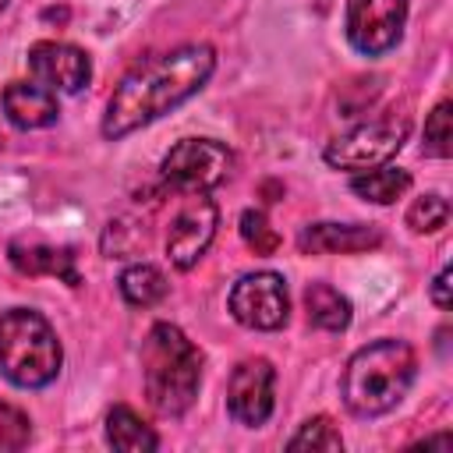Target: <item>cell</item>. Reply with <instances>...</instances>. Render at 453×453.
Masks as SVG:
<instances>
[{"mask_svg": "<svg viewBox=\"0 0 453 453\" xmlns=\"http://www.w3.org/2000/svg\"><path fill=\"white\" fill-rule=\"evenodd\" d=\"M414 372L418 357L403 340H375L361 347L357 354H350L340 379L347 411L357 418H379L393 411L407 396Z\"/></svg>", "mask_w": 453, "mask_h": 453, "instance_id": "cell-2", "label": "cell"}, {"mask_svg": "<svg viewBox=\"0 0 453 453\" xmlns=\"http://www.w3.org/2000/svg\"><path fill=\"white\" fill-rule=\"evenodd\" d=\"M216 219H219V212H216L212 198H205V191H191L166 230V255L177 269H191L205 255V248L216 234Z\"/></svg>", "mask_w": 453, "mask_h": 453, "instance_id": "cell-9", "label": "cell"}, {"mask_svg": "<svg viewBox=\"0 0 453 453\" xmlns=\"http://www.w3.org/2000/svg\"><path fill=\"white\" fill-rule=\"evenodd\" d=\"M407 21V0H347V42L365 57L389 53Z\"/></svg>", "mask_w": 453, "mask_h": 453, "instance_id": "cell-8", "label": "cell"}, {"mask_svg": "<svg viewBox=\"0 0 453 453\" xmlns=\"http://www.w3.org/2000/svg\"><path fill=\"white\" fill-rule=\"evenodd\" d=\"M4 4H7V0H0V11H4Z\"/></svg>", "mask_w": 453, "mask_h": 453, "instance_id": "cell-25", "label": "cell"}, {"mask_svg": "<svg viewBox=\"0 0 453 453\" xmlns=\"http://www.w3.org/2000/svg\"><path fill=\"white\" fill-rule=\"evenodd\" d=\"M142 375H145V396L149 403L177 418L184 414L202 382V350L170 322H156L142 343Z\"/></svg>", "mask_w": 453, "mask_h": 453, "instance_id": "cell-3", "label": "cell"}, {"mask_svg": "<svg viewBox=\"0 0 453 453\" xmlns=\"http://www.w3.org/2000/svg\"><path fill=\"white\" fill-rule=\"evenodd\" d=\"M411 188V173L400 170V166H382V170H368V173H357L350 180V191L361 195L365 202H375V205H389L396 202L403 191Z\"/></svg>", "mask_w": 453, "mask_h": 453, "instance_id": "cell-17", "label": "cell"}, {"mask_svg": "<svg viewBox=\"0 0 453 453\" xmlns=\"http://www.w3.org/2000/svg\"><path fill=\"white\" fill-rule=\"evenodd\" d=\"M234 152L212 138H184L163 159V180L184 195L209 191L230 177Z\"/></svg>", "mask_w": 453, "mask_h": 453, "instance_id": "cell-6", "label": "cell"}, {"mask_svg": "<svg viewBox=\"0 0 453 453\" xmlns=\"http://www.w3.org/2000/svg\"><path fill=\"white\" fill-rule=\"evenodd\" d=\"M425 152L439 159L449 156V99L435 103V110L425 120Z\"/></svg>", "mask_w": 453, "mask_h": 453, "instance_id": "cell-23", "label": "cell"}, {"mask_svg": "<svg viewBox=\"0 0 453 453\" xmlns=\"http://www.w3.org/2000/svg\"><path fill=\"white\" fill-rule=\"evenodd\" d=\"M241 237H244V244H248L255 255H273V251L280 248V234L269 226L265 212H258V209H248V212L241 216Z\"/></svg>", "mask_w": 453, "mask_h": 453, "instance_id": "cell-21", "label": "cell"}, {"mask_svg": "<svg viewBox=\"0 0 453 453\" xmlns=\"http://www.w3.org/2000/svg\"><path fill=\"white\" fill-rule=\"evenodd\" d=\"M4 113L14 127L21 131H35L57 120L60 106H57V92H50L39 81H11L4 88Z\"/></svg>", "mask_w": 453, "mask_h": 453, "instance_id": "cell-14", "label": "cell"}, {"mask_svg": "<svg viewBox=\"0 0 453 453\" xmlns=\"http://www.w3.org/2000/svg\"><path fill=\"white\" fill-rule=\"evenodd\" d=\"M273 382H276V372L265 357H244L234 372H230V382H226V411L234 421L248 425V428H258L265 425V418L273 414Z\"/></svg>", "mask_w": 453, "mask_h": 453, "instance_id": "cell-10", "label": "cell"}, {"mask_svg": "<svg viewBox=\"0 0 453 453\" xmlns=\"http://www.w3.org/2000/svg\"><path fill=\"white\" fill-rule=\"evenodd\" d=\"M403 138H407V117H375L333 138L322 156L333 170H372L393 159Z\"/></svg>", "mask_w": 453, "mask_h": 453, "instance_id": "cell-5", "label": "cell"}, {"mask_svg": "<svg viewBox=\"0 0 453 453\" xmlns=\"http://www.w3.org/2000/svg\"><path fill=\"white\" fill-rule=\"evenodd\" d=\"M106 442L113 449H127V453H138V449H156L159 446V435L124 403H117L110 414H106Z\"/></svg>", "mask_w": 453, "mask_h": 453, "instance_id": "cell-16", "label": "cell"}, {"mask_svg": "<svg viewBox=\"0 0 453 453\" xmlns=\"http://www.w3.org/2000/svg\"><path fill=\"white\" fill-rule=\"evenodd\" d=\"M446 219H449V202L442 195H421L407 209V226L414 234H435L446 226Z\"/></svg>", "mask_w": 453, "mask_h": 453, "instance_id": "cell-19", "label": "cell"}, {"mask_svg": "<svg viewBox=\"0 0 453 453\" xmlns=\"http://www.w3.org/2000/svg\"><path fill=\"white\" fill-rule=\"evenodd\" d=\"M166 290H170V287H166V276H163L156 265L138 262V265H127V269L120 273V294H124V301L134 304V308H149V304L163 301Z\"/></svg>", "mask_w": 453, "mask_h": 453, "instance_id": "cell-18", "label": "cell"}, {"mask_svg": "<svg viewBox=\"0 0 453 453\" xmlns=\"http://www.w3.org/2000/svg\"><path fill=\"white\" fill-rule=\"evenodd\" d=\"M301 251L311 255H354V251H372L382 244V230L372 223H311L297 237Z\"/></svg>", "mask_w": 453, "mask_h": 453, "instance_id": "cell-12", "label": "cell"}, {"mask_svg": "<svg viewBox=\"0 0 453 453\" xmlns=\"http://www.w3.org/2000/svg\"><path fill=\"white\" fill-rule=\"evenodd\" d=\"M432 301H435L439 308H449V265L439 269V276H435V283H432Z\"/></svg>", "mask_w": 453, "mask_h": 453, "instance_id": "cell-24", "label": "cell"}, {"mask_svg": "<svg viewBox=\"0 0 453 453\" xmlns=\"http://www.w3.org/2000/svg\"><path fill=\"white\" fill-rule=\"evenodd\" d=\"M216 53L205 42L177 46L156 60L138 64L131 74L120 78V85L110 96L106 117H103V138L117 142L163 113L177 110L184 99H191L212 74Z\"/></svg>", "mask_w": 453, "mask_h": 453, "instance_id": "cell-1", "label": "cell"}, {"mask_svg": "<svg viewBox=\"0 0 453 453\" xmlns=\"http://www.w3.org/2000/svg\"><path fill=\"white\" fill-rule=\"evenodd\" d=\"M28 71L39 85H46L50 92H81L92 78V64L88 57L71 46V42H57V39H42L28 50Z\"/></svg>", "mask_w": 453, "mask_h": 453, "instance_id": "cell-11", "label": "cell"}, {"mask_svg": "<svg viewBox=\"0 0 453 453\" xmlns=\"http://www.w3.org/2000/svg\"><path fill=\"white\" fill-rule=\"evenodd\" d=\"M287 446L290 449H343V439L329 418H311L301 425V432Z\"/></svg>", "mask_w": 453, "mask_h": 453, "instance_id": "cell-20", "label": "cell"}, {"mask_svg": "<svg viewBox=\"0 0 453 453\" xmlns=\"http://www.w3.org/2000/svg\"><path fill=\"white\" fill-rule=\"evenodd\" d=\"M60 343L53 326L32 308H11L0 315V372L21 389L50 386L60 372Z\"/></svg>", "mask_w": 453, "mask_h": 453, "instance_id": "cell-4", "label": "cell"}, {"mask_svg": "<svg viewBox=\"0 0 453 453\" xmlns=\"http://www.w3.org/2000/svg\"><path fill=\"white\" fill-rule=\"evenodd\" d=\"M304 311H308V322L326 333H340L350 326V301L329 283H311L304 290Z\"/></svg>", "mask_w": 453, "mask_h": 453, "instance_id": "cell-15", "label": "cell"}, {"mask_svg": "<svg viewBox=\"0 0 453 453\" xmlns=\"http://www.w3.org/2000/svg\"><path fill=\"white\" fill-rule=\"evenodd\" d=\"M226 308H230V315H234L241 326L273 333V329L287 326V315H290L287 283H283V276H276V273H269V269L248 273V276H241V280L230 287Z\"/></svg>", "mask_w": 453, "mask_h": 453, "instance_id": "cell-7", "label": "cell"}, {"mask_svg": "<svg viewBox=\"0 0 453 453\" xmlns=\"http://www.w3.org/2000/svg\"><path fill=\"white\" fill-rule=\"evenodd\" d=\"M7 258L21 276H57L71 287L81 283V273L74 265L71 248H53V244H42V241H14L7 248Z\"/></svg>", "mask_w": 453, "mask_h": 453, "instance_id": "cell-13", "label": "cell"}, {"mask_svg": "<svg viewBox=\"0 0 453 453\" xmlns=\"http://www.w3.org/2000/svg\"><path fill=\"white\" fill-rule=\"evenodd\" d=\"M32 439V425H28V414L11 407V403H0V453L7 449H25Z\"/></svg>", "mask_w": 453, "mask_h": 453, "instance_id": "cell-22", "label": "cell"}]
</instances>
